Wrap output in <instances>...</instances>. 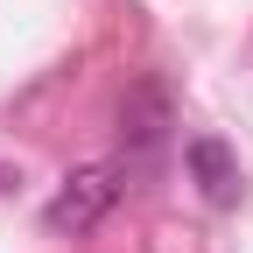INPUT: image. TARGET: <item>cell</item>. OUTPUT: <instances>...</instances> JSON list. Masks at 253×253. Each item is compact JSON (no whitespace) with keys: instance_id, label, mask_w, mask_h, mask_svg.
Here are the masks:
<instances>
[{"instance_id":"6da1fadb","label":"cell","mask_w":253,"mask_h":253,"mask_svg":"<svg viewBox=\"0 0 253 253\" xmlns=\"http://www.w3.org/2000/svg\"><path fill=\"white\" fill-rule=\"evenodd\" d=\"M120 197H126V169H120V162H84V169H71V176L49 190L42 225L78 239V232H91V225H106Z\"/></svg>"},{"instance_id":"7a4b0ae2","label":"cell","mask_w":253,"mask_h":253,"mask_svg":"<svg viewBox=\"0 0 253 253\" xmlns=\"http://www.w3.org/2000/svg\"><path fill=\"white\" fill-rule=\"evenodd\" d=\"M169 126H176V106H169L162 78L126 84V99H120V148L134 155V162H148V155L169 148Z\"/></svg>"},{"instance_id":"3957f363","label":"cell","mask_w":253,"mask_h":253,"mask_svg":"<svg viewBox=\"0 0 253 253\" xmlns=\"http://www.w3.org/2000/svg\"><path fill=\"white\" fill-rule=\"evenodd\" d=\"M183 162H190V176H197V190L211 204H232L239 197V169H232V148L225 141H190Z\"/></svg>"}]
</instances>
